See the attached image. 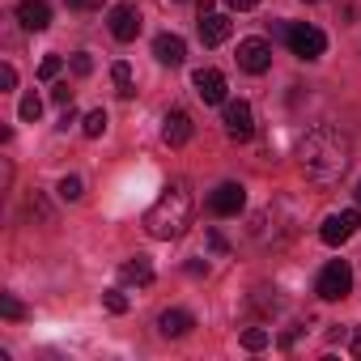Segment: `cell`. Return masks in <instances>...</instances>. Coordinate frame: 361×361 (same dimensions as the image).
I'll return each instance as SVG.
<instances>
[{"instance_id": "6da1fadb", "label": "cell", "mask_w": 361, "mask_h": 361, "mask_svg": "<svg viewBox=\"0 0 361 361\" xmlns=\"http://www.w3.org/2000/svg\"><path fill=\"white\" fill-rule=\"evenodd\" d=\"M348 161H353V140L340 128H331V123L310 128L302 136V145H298V166H302V174L310 178V183H319V188L340 183Z\"/></svg>"}, {"instance_id": "7a4b0ae2", "label": "cell", "mask_w": 361, "mask_h": 361, "mask_svg": "<svg viewBox=\"0 0 361 361\" xmlns=\"http://www.w3.org/2000/svg\"><path fill=\"white\" fill-rule=\"evenodd\" d=\"M192 217H196V196H192V188L183 178H174V183H166V192L157 196V204L145 213V230H149V238L170 243V238L188 234Z\"/></svg>"}, {"instance_id": "3957f363", "label": "cell", "mask_w": 361, "mask_h": 361, "mask_svg": "<svg viewBox=\"0 0 361 361\" xmlns=\"http://www.w3.org/2000/svg\"><path fill=\"white\" fill-rule=\"evenodd\" d=\"M285 43H289V51H293L298 60H319V56L327 51V35H323L319 26H306V22L285 26Z\"/></svg>"}, {"instance_id": "277c9868", "label": "cell", "mask_w": 361, "mask_h": 361, "mask_svg": "<svg viewBox=\"0 0 361 361\" xmlns=\"http://www.w3.org/2000/svg\"><path fill=\"white\" fill-rule=\"evenodd\" d=\"M348 289H353V268H348L344 259H331V264L319 272V281H314V293H319L323 302H340V298H348Z\"/></svg>"}, {"instance_id": "5b68a950", "label": "cell", "mask_w": 361, "mask_h": 361, "mask_svg": "<svg viewBox=\"0 0 361 361\" xmlns=\"http://www.w3.org/2000/svg\"><path fill=\"white\" fill-rule=\"evenodd\" d=\"M221 123H226V136H230V140H251V136H255V115H251V102L230 98V102H226Z\"/></svg>"}, {"instance_id": "8992f818", "label": "cell", "mask_w": 361, "mask_h": 361, "mask_svg": "<svg viewBox=\"0 0 361 361\" xmlns=\"http://www.w3.org/2000/svg\"><path fill=\"white\" fill-rule=\"evenodd\" d=\"M247 209V188L243 183H221L209 192V213L213 217H238Z\"/></svg>"}, {"instance_id": "52a82bcc", "label": "cell", "mask_w": 361, "mask_h": 361, "mask_svg": "<svg viewBox=\"0 0 361 361\" xmlns=\"http://www.w3.org/2000/svg\"><path fill=\"white\" fill-rule=\"evenodd\" d=\"M357 226H361V213H357V209H344V213H331V217L319 226V238H323L327 247H340V243H348V238L357 234Z\"/></svg>"}, {"instance_id": "ba28073f", "label": "cell", "mask_w": 361, "mask_h": 361, "mask_svg": "<svg viewBox=\"0 0 361 361\" xmlns=\"http://www.w3.org/2000/svg\"><path fill=\"white\" fill-rule=\"evenodd\" d=\"M238 68L251 73V77L268 73V68H272V43H264V39H243V43H238Z\"/></svg>"}, {"instance_id": "9c48e42d", "label": "cell", "mask_w": 361, "mask_h": 361, "mask_svg": "<svg viewBox=\"0 0 361 361\" xmlns=\"http://www.w3.org/2000/svg\"><path fill=\"white\" fill-rule=\"evenodd\" d=\"M106 18H111V35H115L119 43H132V39L140 35V9H136V5H115Z\"/></svg>"}, {"instance_id": "30bf717a", "label": "cell", "mask_w": 361, "mask_h": 361, "mask_svg": "<svg viewBox=\"0 0 361 361\" xmlns=\"http://www.w3.org/2000/svg\"><path fill=\"white\" fill-rule=\"evenodd\" d=\"M161 140H166L170 149H183V145L192 140V115H188V111H166V119H161Z\"/></svg>"}, {"instance_id": "8fae6325", "label": "cell", "mask_w": 361, "mask_h": 361, "mask_svg": "<svg viewBox=\"0 0 361 361\" xmlns=\"http://www.w3.org/2000/svg\"><path fill=\"white\" fill-rule=\"evenodd\" d=\"M230 30H234V22L226 18V13H200V43L204 47H221L226 39H230Z\"/></svg>"}, {"instance_id": "7c38bea8", "label": "cell", "mask_w": 361, "mask_h": 361, "mask_svg": "<svg viewBox=\"0 0 361 361\" xmlns=\"http://www.w3.org/2000/svg\"><path fill=\"white\" fill-rule=\"evenodd\" d=\"M192 85H196V94L209 102V106H217V102H226V77L217 73V68H196V77H192Z\"/></svg>"}, {"instance_id": "4fadbf2b", "label": "cell", "mask_w": 361, "mask_h": 361, "mask_svg": "<svg viewBox=\"0 0 361 361\" xmlns=\"http://www.w3.org/2000/svg\"><path fill=\"white\" fill-rule=\"evenodd\" d=\"M18 22H22L26 30L43 35V30L51 26V5H47V0H22V5H18Z\"/></svg>"}, {"instance_id": "5bb4252c", "label": "cell", "mask_w": 361, "mask_h": 361, "mask_svg": "<svg viewBox=\"0 0 361 361\" xmlns=\"http://www.w3.org/2000/svg\"><path fill=\"white\" fill-rule=\"evenodd\" d=\"M153 56H157L161 64H170V68H178V64H183V60H188V43H183V39H178V35H157V39H153Z\"/></svg>"}, {"instance_id": "9a60e30c", "label": "cell", "mask_w": 361, "mask_h": 361, "mask_svg": "<svg viewBox=\"0 0 361 361\" xmlns=\"http://www.w3.org/2000/svg\"><path fill=\"white\" fill-rule=\"evenodd\" d=\"M157 327H161L166 340H178V336H188V331L196 327V319H192L188 310H166V314L157 319Z\"/></svg>"}, {"instance_id": "2e32d148", "label": "cell", "mask_w": 361, "mask_h": 361, "mask_svg": "<svg viewBox=\"0 0 361 361\" xmlns=\"http://www.w3.org/2000/svg\"><path fill=\"white\" fill-rule=\"evenodd\" d=\"M119 276H123L128 285H140V289H145V285H153V264H149L145 255H136V259H128V264L119 268Z\"/></svg>"}, {"instance_id": "e0dca14e", "label": "cell", "mask_w": 361, "mask_h": 361, "mask_svg": "<svg viewBox=\"0 0 361 361\" xmlns=\"http://www.w3.org/2000/svg\"><path fill=\"white\" fill-rule=\"evenodd\" d=\"M111 81H115V94H119V98H136V81H132V68H128L123 60L111 68Z\"/></svg>"}, {"instance_id": "ac0fdd59", "label": "cell", "mask_w": 361, "mask_h": 361, "mask_svg": "<svg viewBox=\"0 0 361 361\" xmlns=\"http://www.w3.org/2000/svg\"><path fill=\"white\" fill-rule=\"evenodd\" d=\"M81 132H85L90 140H98V136L106 132V111H90V115H85V123H81Z\"/></svg>"}, {"instance_id": "d6986e66", "label": "cell", "mask_w": 361, "mask_h": 361, "mask_svg": "<svg viewBox=\"0 0 361 361\" xmlns=\"http://www.w3.org/2000/svg\"><path fill=\"white\" fill-rule=\"evenodd\" d=\"M18 115H22L26 123H35V119L43 115V98H39V94H26V98H22V106H18Z\"/></svg>"}, {"instance_id": "ffe728a7", "label": "cell", "mask_w": 361, "mask_h": 361, "mask_svg": "<svg viewBox=\"0 0 361 361\" xmlns=\"http://www.w3.org/2000/svg\"><path fill=\"white\" fill-rule=\"evenodd\" d=\"M268 340H272V336H268L264 327H247V331H243V348H251V353L268 348Z\"/></svg>"}, {"instance_id": "44dd1931", "label": "cell", "mask_w": 361, "mask_h": 361, "mask_svg": "<svg viewBox=\"0 0 361 361\" xmlns=\"http://www.w3.org/2000/svg\"><path fill=\"white\" fill-rule=\"evenodd\" d=\"M102 306H106L111 314H128V298H123L119 289H106V293H102Z\"/></svg>"}, {"instance_id": "7402d4cb", "label": "cell", "mask_w": 361, "mask_h": 361, "mask_svg": "<svg viewBox=\"0 0 361 361\" xmlns=\"http://www.w3.org/2000/svg\"><path fill=\"white\" fill-rule=\"evenodd\" d=\"M60 196H64V200H81V178H77V174H64V178H60Z\"/></svg>"}, {"instance_id": "603a6c76", "label": "cell", "mask_w": 361, "mask_h": 361, "mask_svg": "<svg viewBox=\"0 0 361 361\" xmlns=\"http://www.w3.org/2000/svg\"><path fill=\"white\" fill-rule=\"evenodd\" d=\"M60 68H64V60H60V56H43V64H39V77H43V81H51Z\"/></svg>"}, {"instance_id": "cb8c5ba5", "label": "cell", "mask_w": 361, "mask_h": 361, "mask_svg": "<svg viewBox=\"0 0 361 361\" xmlns=\"http://www.w3.org/2000/svg\"><path fill=\"white\" fill-rule=\"evenodd\" d=\"M0 310H5V319H22L26 314V306L18 298H0Z\"/></svg>"}, {"instance_id": "d4e9b609", "label": "cell", "mask_w": 361, "mask_h": 361, "mask_svg": "<svg viewBox=\"0 0 361 361\" xmlns=\"http://www.w3.org/2000/svg\"><path fill=\"white\" fill-rule=\"evenodd\" d=\"M73 73H77V77H90V73H94V60H90L85 51H77V56H73Z\"/></svg>"}, {"instance_id": "484cf974", "label": "cell", "mask_w": 361, "mask_h": 361, "mask_svg": "<svg viewBox=\"0 0 361 361\" xmlns=\"http://www.w3.org/2000/svg\"><path fill=\"white\" fill-rule=\"evenodd\" d=\"M51 98H56L60 106H73V90H68V85H56V90H51Z\"/></svg>"}, {"instance_id": "4316f807", "label": "cell", "mask_w": 361, "mask_h": 361, "mask_svg": "<svg viewBox=\"0 0 361 361\" xmlns=\"http://www.w3.org/2000/svg\"><path fill=\"white\" fill-rule=\"evenodd\" d=\"M0 85H5V90H13V85H18V73H13V64H5V68H0Z\"/></svg>"}, {"instance_id": "83f0119b", "label": "cell", "mask_w": 361, "mask_h": 361, "mask_svg": "<svg viewBox=\"0 0 361 361\" xmlns=\"http://www.w3.org/2000/svg\"><path fill=\"white\" fill-rule=\"evenodd\" d=\"M209 247H213V251H217V255H221V251H230V243H226V238H221V234H217V230H209Z\"/></svg>"}, {"instance_id": "f1b7e54d", "label": "cell", "mask_w": 361, "mask_h": 361, "mask_svg": "<svg viewBox=\"0 0 361 361\" xmlns=\"http://www.w3.org/2000/svg\"><path fill=\"white\" fill-rule=\"evenodd\" d=\"M226 5H230V9H238V13H247V9H255V5H259V0H226Z\"/></svg>"}, {"instance_id": "f546056e", "label": "cell", "mask_w": 361, "mask_h": 361, "mask_svg": "<svg viewBox=\"0 0 361 361\" xmlns=\"http://www.w3.org/2000/svg\"><path fill=\"white\" fill-rule=\"evenodd\" d=\"M102 0H68V9H98Z\"/></svg>"}, {"instance_id": "4dcf8cb0", "label": "cell", "mask_w": 361, "mask_h": 361, "mask_svg": "<svg viewBox=\"0 0 361 361\" xmlns=\"http://www.w3.org/2000/svg\"><path fill=\"white\" fill-rule=\"evenodd\" d=\"M188 272H192V276H209V264H200V259H192V264H188Z\"/></svg>"}, {"instance_id": "1f68e13d", "label": "cell", "mask_w": 361, "mask_h": 361, "mask_svg": "<svg viewBox=\"0 0 361 361\" xmlns=\"http://www.w3.org/2000/svg\"><path fill=\"white\" fill-rule=\"evenodd\" d=\"M353 357H361V327L353 331Z\"/></svg>"}, {"instance_id": "d6a6232c", "label": "cell", "mask_w": 361, "mask_h": 361, "mask_svg": "<svg viewBox=\"0 0 361 361\" xmlns=\"http://www.w3.org/2000/svg\"><path fill=\"white\" fill-rule=\"evenodd\" d=\"M357 200H361V183H357Z\"/></svg>"}, {"instance_id": "836d02e7", "label": "cell", "mask_w": 361, "mask_h": 361, "mask_svg": "<svg viewBox=\"0 0 361 361\" xmlns=\"http://www.w3.org/2000/svg\"><path fill=\"white\" fill-rule=\"evenodd\" d=\"M310 5H314V0H310Z\"/></svg>"}]
</instances>
